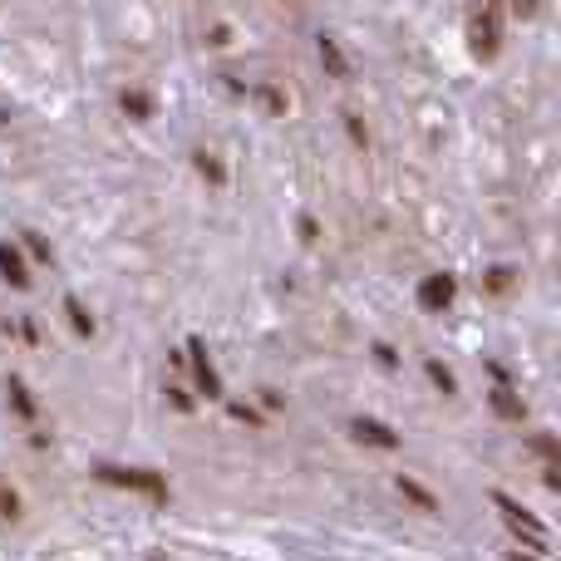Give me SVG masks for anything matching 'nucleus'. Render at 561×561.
Instances as JSON below:
<instances>
[{
	"label": "nucleus",
	"mask_w": 561,
	"mask_h": 561,
	"mask_svg": "<svg viewBox=\"0 0 561 561\" xmlns=\"http://www.w3.org/2000/svg\"><path fill=\"white\" fill-rule=\"evenodd\" d=\"M468 45H473L478 59L497 55V5H478L473 15H468Z\"/></svg>",
	"instance_id": "obj_1"
},
{
	"label": "nucleus",
	"mask_w": 561,
	"mask_h": 561,
	"mask_svg": "<svg viewBox=\"0 0 561 561\" xmlns=\"http://www.w3.org/2000/svg\"><path fill=\"white\" fill-rule=\"evenodd\" d=\"M493 503H497V513H503V523H507V527H513V533H517V537H523V542H533V547H547V527H542V523H537V517H533V513H527V507H523V503H513V497H503V493H497V497H493Z\"/></svg>",
	"instance_id": "obj_2"
},
{
	"label": "nucleus",
	"mask_w": 561,
	"mask_h": 561,
	"mask_svg": "<svg viewBox=\"0 0 561 561\" xmlns=\"http://www.w3.org/2000/svg\"><path fill=\"white\" fill-rule=\"evenodd\" d=\"M99 483H118V488H134V493L163 497V478H153V473H128V468H114V463L99 468Z\"/></svg>",
	"instance_id": "obj_3"
},
{
	"label": "nucleus",
	"mask_w": 561,
	"mask_h": 561,
	"mask_svg": "<svg viewBox=\"0 0 561 561\" xmlns=\"http://www.w3.org/2000/svg\"><path fill=\"white\" fill-rule=\"evenodd\" d=\"M187 355H193L197 389H203L207 399H222V385H217V375H213V359H207V345H203V340H193V345H187Z\"/></svg>",
	"instance_id": "obj_4"
},
{
	"label": "nucleus",
	"mask_w": 561,
	"mask_h": 561,
	"mask_svg": "<svg viewBox=\"0 0 561 561\" xmlns=\"http://www.w3.org/2000/svg\"><path fill=\"white\" fill-rule=\"evenodd\" d=\"M0 276H5V286H15V290L30 286V266L20 262V252L10 242H0Z\"/></svg>",
	"instance_id": "obj_5"
},
{
	"label": "nucleus",
	"mask_w": 561,
	"mask_h": 561,
	"mask_svg": "<svg viewBox=\"0 0 561 561\" xmlns=\"http://www.w3.org/2000/svg\"><path fill=\"white\" fill-rule=\"evenodd\" d=\"M419 300H424L428 310H448V300H454V276H428L424 286H419Z\"/></svg>",
	"instance_id": "obj_6"
},
{
	"label": "nucleus",
	"mask_w": 561,
	"mask_h": 561,
	"mask_svg": "<svg viewBox=\"0 0 561 561\" xmlns=\"http://www.w3.org/2000/svg\"><path fill=\"white\" fill-rule=\"evenodd\" d=\"M350 434L359 438V444H375V448H394L399 438L389 434L385 424H375V419H355V424H350Z\"/></svg>",
	"instance_id": "obj_7"
},
{
	"label": "nucleus",
	"mask_w": 561,
	"mask_h": 561,
	"mask_svg": "<svg viewBox=\"0 0 561 561\" xmlns=\"http://www.w3.org/2000/svg\"><path fill=\"white\" fill-rule=\"evenodd\" d=\"M320 59H325V69H330V75H335V79H345V75H350L345 55H340V49H335V39H330V35H320Z\"/></svg>",
	"instance_id": "obj_8"
},
{
	"label": "nucleus",
	"mask_w": 561,
	"mask_h": 561,
	"mask_svg": "<svg viewBox=\"0 0 561 561\" xmlns=\"http://www.w3.org/2000/svg\"><path fill=\"white\" fill-rule=\"evenodd\" d=\"M399 493H404L414 507H424V513H434V507H438V503H434V493H428V488H419L414 478H399Z\"/></svg>",
	"instance_id": "obj_9"
},
{
	"label": "nucleus",
	"mask_w": 561,
	"mask_h": 561,
	"mask_svg": "<svg viewBox=\"0 0 561 561\" xmlns=\"http://www.w3.org/2000/svg\"><path fill=\"white\" fill-rule=\"evenodd\" d=\"M533 448H537L542 458H552L557 473H561V438H552V434H533Z\"/></svg>",
	"instance_id": "obj_10"
},
{
	"label": "nucleus",
	"mask_w": 561,
	"mask_h": 561,
	"mask_svg": "<svg viewBox=\"0 0 561 561\" xmlns=\"http://www.w3.org/2000/svg\"><path fill=\"white\" fill-rule=\"evenodd\" d=\"M118 104L128 108V118H148V108H153V104H148V94H138V89H124V99H118Z\"/></svg>",
	"instance_id": "obj_11"
},
{
	"label": "nucleus",
	"mask_w": 561,
	"mask_h": 561,
	"mask_svg": "<svg viewBox=\"0 0 561 561\" xmlns=\"http://www.w3.org/2000/svg\"><path fill=\"white\" fill-rule=\"evenodd\" d=\"M10 404H15L25 419H35V399L25 394V385H20V379H10Z\"/></svg>",
	"instance_id": "obj_12"
},
{
	"label": "nucleus",
	"mask_w": 561,
	"mask_h": 561,
	"mask_svg": "<svg viewBox=\"0 0 561 561\" xmlns=\"http://www.w3.org/2000/svg\"><path fill=\"white\" fill-rule=\"evenodd\" d=\"M65 310H69V320H75L79 335H94V320H89V310L79 306V300H65Z\"/></svg>",
	"instance_id": "obj_13"
},
{
	"label": "nucleus",
	"mask_w": 561,
	"mask_h": 561,
	"mask_svg": "<svg viewBox=\"0 0 561 561\" xmlns=\"http://www.w3.org/2000/svg\"><path fill=\"white\" fill-rule=\"evenodd\" d=\"M493 409H497V414H507V419H523V404H517L507 389H493Z\"/></svg>",
	"instance_id": "obj_14"
},
{
	"label": "nucleus",
	"mask_w": 561,
	"mask_h": 561,
	"mask_svg": "<svg viewBox=\"0 0 561 561\" xmlns=\"http://www.w3.org/2000/svg\"><path fill=\"white\" fill-rule=\"evenodd\" d=\"M197 173H203L207 183H222V178H227V173H222V163H217L213 153H197Z\"/></svg>",
	"instance_id": "obj_15"
},
{
	"label": "nucleus",
	"mask_w": 561,
	"mask_h": 561,
	"mask_svg": "<svg viewBox=\"0 0 561 561\" xmlns=\"http://www.w3.org/2000/svg\"><path fill=\"white\" fill-rule=\"evenodd\" d=\"M428 375H434V385L444 389V394H454V375H448V369L438 365V359H434V365H428Z\"/></svg>",
	"instance_id": "obj_16"
},
{
	"label": "nucleus",
	"mask_w": 561,
	"mask_h": 561,
	"mask_svg": "<svg viewBox=\"0 0 561 561\" xmlns=\"http://www.w3.org/2000/svg\"><path fill=\"white\" fill-rule=\"evenodd\" d=\"M25 247L39 256V262H49V247H45V237H39V232H25Z\"/></svg>",
	"instance_id": "obj_17"
},
{
	"label": "nucleus",
	"mask_w": 561,
	"mask_h": 561,
	"mask_svg": "<svg viewBox=\"0 0 561 561\" xmlns=\"http://www.w3.org/2000/svg\"><path fill=\"white\" fill-rule=\"evenodd\" d=\"M507 286H513V276H507V272H493V276H488V290H507Z\"/></svg>",
	"instance_id": "obj_18"
},
{
	"label": "nucleus",
	"mask_w": 561,
	"mask_h": 561,
	"mask_svg": "<svg viewBox=\"0 0 561 561\" xmlns=\"http://www.w3.org/2000/svg\"><path fill=\"white\" fill-rule=\"evenodd\" d=\"M0 513H5V517L20 513V507H15V493H0Z\"/></svg>",
	"instance_id": "obj_19"
},
{
	"label": "nucleus",
	"mask_w": 561,
	"mask_h": 561,
	"mask_svg": "<svg viewBox=\"0 0 561 561\" xmlns=\"http://www.w3.org/2000/svg\"><path fill=\"white\" fill-rule=\"evenodd\" d=\"M232 414L242 419V424H262V419H256V414H252V409H247V404H232Z\"/></svg>",
	"instance_id": "obj_20"
},
{
	"label": "nucleus",
	"mask_w": 561,
	"mask_h": 561,
	"mask_svg": "<svg viewBox=\"0 0 561 561\" xmlns=\"http://www.w3.org/2000/svg\"><path fill=\"white\" fill-rule=\"evenodd\" d=\"M513 561H527V557H513Z\"/></svg>",
	"instance_id": "obj_21"
}]
</instances>
